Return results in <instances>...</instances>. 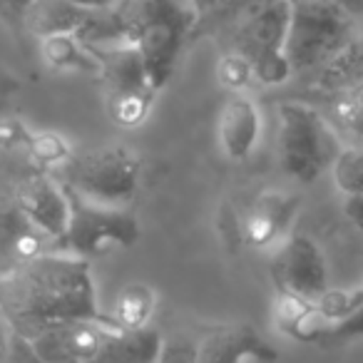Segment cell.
Instances as JSON below:
<instances>
[{"instance_id":"obj_1","label":"cell","mask_w":363,"mask_h":363,"mask_svg":"<svg viewBox=\"0 0 363 363\" xmlns=\"http://www.w3.org/2000/svg\"><path fill=\"white\" fill-rule=\"evenodd\" d=\"M0 316L26 338L52 323L75 318H90L112 328L110 316L97 301L90 262L67 252H43L0 272Z\"/></svg>"},{"instance_id":"obj_2","label":"cell","mask_w":363,"mask_h":363,"mask_svg":"<svg viewBox=\"0 0 363 363\" xmlns=\"http://www.w3.org/2000/svg\"><path fill=\"white\" fill-rule=\"evenodd\" d=\"M353 40L351 16L331 0L286 3L284 55L291 72L331 62Z\"/></svg>"},{"instance_id":"obj_3","label":"cell","mask_w":363,"mask_h":363,"mask_svg":"<svg viewBox=\"0 0 363 363\" xmlns=\"http://www.w3.org/2000/svg\"><path fill=\"white\" fill-rule=\"evenodd\" d=\"M338 145L331 127L313 107L303 102L279 105V164L301 184H313L336 162Z\"/></svg>"},{"instance_id":"obj_4","label":"cell","mask_w":363,"mask_h":363,"mask_svg":"<svg viewBox=\"0 0 363 363\" xmlns=\"http://www.w3.org/2000/svg\"><path fill=\"white\" fill-rule=\"evenodd\" d=\"M142 160L127 147L75 152L60 167V184L100 204L127 207L140 187Z\"/></svg>"},{"instance_id":"obj_5","label":"cell","mask_w":363,"mask_h":363,"mask_svg":"<svg viewBox=\"0 0 363 363\" xmlns=\"http://www.w3.org/2000/svg\"><path fill=\"white\" fill-rule=\"evenodd\" d=\"M65 192L70 202V217H67V229L60 239L62 252L90 262L115 249L135 247L140 239V222L130 207L92 202V199L70 192L67 187Z\"/></svg>"},{"instance_id":"obj_6","label":"cell","mask_w":363,"mask_h":363,"mask_svg":"<svg viewBox=\"0 0 363 363\" xmlns=\"http://www.w3.org/2000/svg\"><path fill=\"white\" fill-rule=\"evenodd\" d=\"M284 33H286V3L284 0H254L249 16L234 35V48L254 67L257 82L277 85L291 75L284 55Z\"/></svg>"},{"instance_id":"obj_7","label":"cell","mask_w":363,"mask_h":363,"mask_svg":"<svg viewBox=\"0 0 363 363\" xmlns=\"http://www.w3.org/2000/svg\"><path fill=\"white\" fill-rule=\"evenodd\" d=\"M272 279L277 289L318 301L328 291V264L311 237L291 234L277 244L272 257Z\"/></svg>"},{"instance_id":"obj_8","label":"cell","mask_w":363,"mask_h":363,"mask_svg":"<svg viewBox=\"0 0 363 363\" xmlns=\"http://www.w3.org/2000/svg\"><path fill=\"white\" fill-rule=\"evenodd\" d=\"M13 202L33 229L50 242H60L70 217V202L60 182L45 172H35L16 187Z\"/></svg>"},{"instance_id":"obj_9","label":"cell","mask_w":363,"mask_h":363,"mask_svg":"<svg viewBox=\"0 0 363 363\" xmlns=\"http://www.w3.org/2000/svg\"><path fill=\"white\" fill-rule=\"evenodd\" d=\"M107 331H112L107 323L75 318L43 328L30 341L48 363H92Z\"/></svg>"},{"instance_id":"obj_10","label":"cell","mask_w":363,"mask_h":363,"mask_svg":"<svg viewBox=\"0 0 363 363\" xmlns=\"http://www.w3.org/2000/svg\"><path fill=\"white\" fill-rule=\"evenodd\" d=\"M301 199L291 192H262L252 204L242 222V237L252 249H269L284 242L289 227L296 219Z\"/></svg>"},{"instance_id":"obj_11","label":"cell","mask_w":363,"mask_h":363,"mask_svg":"<svg viewBox=\"0 0 363 363\" xmlns=\"http://www.w3.org/2000/svg\"><path fill=\"white\" fill-rule=\"evenodd\" d=\"M262 137V112L249 95H232L217 117V142L229 162H244Z\"/></svg>"},{"instance_id":"obj_12","label":"cell","mask_w":363,"mask_h":363,"mask_svg":"<svg viewBox=\"0 0 363 363\" xmlns=\"http://www.w3.org/2000/svg\"><path fill=\"white\" fill-rule=\"evenodd\" d=\"M247 358L274 363L279 351L252 326H219L197 341L194 363H244Z\"/></svg>"},{"instance_id":"obj_13","label":"cell","mask_w":363,"mask_h":363,"mask_svg":"<svg viewBox=\"0 0 363 363\" xmlns=\"http://www.w3.org/2000/svg\"><path fill=\"white\" fill-rule=\"evenodd\" d=\"M100 60V80L107 92L152 90L147 70L135 43H112V45H90Z\"/></svg>"},{"instance_id":"obj_14","label":"cell","mask_w":363,"mask_h":363,"mask_svg":"<svg viewBox=\"0 0 363 363\" xmlns=\"http://www.w3.org/2000/svg\"><path fill=\"white\" fill-rule=\"evenodd\" d=\"M92 13L72 6L70 0H30L23 13V28L35 40L65 33H80Z\"/></svg>"},{"instance_id":"obj_15","label":"cell","mask_w":363,"mask_h":363,"mask_svg":"<svg viewBox=\"0 0 363 363\" xmlns=\"http://www.w3.org/2000/svg\"><path fill=\"white\" fill-rule=\"evenodd\" d=\"M164 338L157 328L137 331H107L100 351L92 363H157L162 356Z\"/></svg>"},{"instance_id":"obj_16","label":"cell","mask_w":363,"mask_h":363,"mask_svg":"<svg viewBox=\"0 0 363 363\" xmlns=\"http://www.w3.org/2000/svg\"><path fill=\"white\" fill-rule=\"evenodd\" d=\"M38 48H40V60L52 72L100 77V60L92 52V48L82 43L77 33L43 38V40H38Z\"/></svg>"},{"instance_id":"obj_17","label":"cell","mask_w":363,"mask_h":363,"mask_svg":"<svg viewBox=\"0 0 363 363\" xmlns=\"http://www.w3.org/2000/svg\"><path fill=\"white\" fill-rule=\"evenodd\" d=\"M157 311V291L145 281H132L120 289L115 303L107 311L115 331L147 328Z\"/></svg>"},{"instance_id":"obj_18","label":"cell","mask_w":363,"mask_h":363,"mask_svg":"<svg viewBox=\"0 0 363 363\" xmlns=\"http://www.w3.org/2000/svg\"><path fill=\"white\" fill-rule=\"evenodd\" d=\"M155 97H157L155 90L107 92V115L122 130H137L150 117Z\"/></svg>"},{"instance_id":"obj_19","label":"cell","mask_w":363,"mask_h":363,"mask_svg":"<svg viewBox=\"0 0 363 363\" xmlns=\"http://www.w3.org/2000/svg\"><path fill=\"white\" fill-rule=\"evenodd\" d=\"M323 87H338V90H358L363 87V40H351L321 75Z\"/></svg>"},{"instance_id":"obj_20","label":"cell","mask_w":363,"mask_h":363,"mask_svg":"<svg viewBox=\"0 0 363 363\" xmlns=\"http://www.w3.org/2000/svg\"><path fill=\"white\" fill-rule=\"evenodd\" d=\"M26 152L38 167H45V169H50V167L60 169L75 155L70 140L52 130H30V137L26 142Z\"/></svg>"},{"instance_id":"obj_21","label":"cell","mask_w":363,"mask_h":363,"mask_svg":"<svg viewBox=\"0 0 363 363\" xmlns=\"http://www.w3.org/2000/svg\"><path fill=\"white\" fill-rule=\"evenodd\" d=\"M333 328V318H328L321 311L316 301H311L286 328H284V336L294 338V341L301 343H316V341H328Z\"/></svg>"},{"instance_id":"obj_22","label":"cell","mask_w":363,"mask_h":363,"mask_svg":"<svg viewBox=\"0 0 363 363\" xmlns=\"http://www.w3.org/2000/svg\"><path fill=\"white\" fill-rule=\"evenodd\" d=\"M217 80L232 95H244V90L252 82H257V75H254V67L247 57L239 55L237 50H229L217 62Z\"/></svg>"},{"instance_id":"obj_23","label":"cell","mask_w":363,"mask_h":363,"mask_svg":"<svg viewBox=\"0 0 363 363\" xmlns=\"http://www.w3.org/2000/svg\"><path fill=\"white\" fill-rule=\"evenodd\" d=\"M28 137H30V127L21 117H0V150H26Z\"/></svg>"},{"instance_id":"obj_24","label":"cell","mask_w":363,"mask_h":363,"mask_svg":"<svg viewBox=\"0 0 363 363\" xmlns=\"http://www.w3.org/2000/svg\"><path fill=\"white\" fill-rule=\"evenodd\" d=\"M351 338H363V303L333 321L328 341H351Z\"/></svg>"},{"instance_id":"obj_25","label":"cell","mask_w":363,"mask_h":363,"mask_svg":"<svg viewBox=\"0 0 363 363\" xmlns=\"http://www.w3.org/2000/svg\"><path fill=\"white\" fill-rule=\"evenodd\" d=\"M3 363H48L40 353L35 351L30 338L21 336L11 328V336H8V348H6V361Z\"/></svg>"},{"instance_id":"obj_26","label":"cell","mask_w":363,"mask_h":363,"mask_svg":"<svg viewBox=\"0 0 363 363\" xmlns=\"http://www.w3.org/2000/svg\"><path fill=\"white\" fill-rule=\"evenodd\" d=\"M30 6V0H0V21L23 28V13Z\"/></svg>"},{"instance_id":"obj_27","label":"cell","mask_w":363,"mask_h":363,"mask_svg":"<svg viewBox=\"0 0 363 363\" xmlns=\"http://www.w3.org/2000/svg\"><path fill=\"white\" fill-rule=\"evenodd\" d=\"M343 214H346L353 227L361 229V234H363V192L343 194Z\"/></svg>"},{"instance_id":"obj_28","label":"cell","mask_w":363,"mask_h":363,"mask_svg":"<svg viewBox=\"0 0 363 363\" xmlns=\"http://www.w3.org/2000/svg\"><path fill=\"white\" fill-rule=\"evenodd\" d=\"M72 6L82 8V11L87 13H100V11H110V8H115L120 0H70Z\"/></svg>"},{"instance_id":"obj_29","label":"cell","mask_w":363,"mask_h":363,"mask_svg":"<svg viewBox=\"0 0 363 363\" xmlns=\"http://www.w3.org/2000/svg\"><path fill=\"white\" fill-rule=\"evenodd\" d=\"M18 90H21V80L8 75V72H0V100H8V97H13Z\"/></svg>"},{"instance_id":"obj_30","label":"cell","mask_w":363,"mask_h":363,"mask_svg":"<svg viewBox=\"0 0 363 363\" xmlns=\"http://www.w3.org/2000/svg\"><path fill=\"white\" fill-rule=\"evenodd\" d=\"M333 6H338L343 13H348L351 18L363 16V0H331Z\"/></svg>"},{"instance_id":"obj_31","label":"cell","mask_w":363,"mask_h":363,"mask_svg":"<svg viewBox=\"0 0 363 363\" xmlns=\"http://www.w3.org/2000/svg\"><path fill=\"white\" fill-rule=\"evenodd\" d=\"M8 336H11V326L6 323V318L0 316V363L6 361V348H8Z\"/></svg>"},{"instance_id":"obj_32","label":"cell","mask_w":363,"mask_h":363,"mask_svg":"<svg viewBox=\"0 0 363 363\" xmlns=\"http://www.w3.org/2000/svg\"><path fill=\"white\" fill-rule=\"evenodd\" d=\"M351 127H353V130H356V132H358V135H361V137H363V115H361V117H358V120H353V122H351Z\"/></svg>"}]
</instances>
